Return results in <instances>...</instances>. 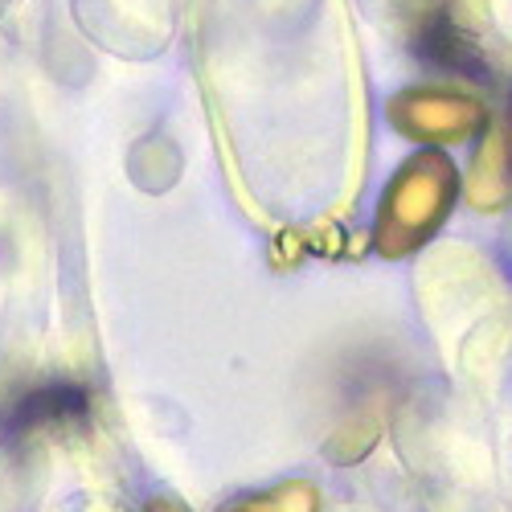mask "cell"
Segmentation results:
<instances>
[{"mask_svg":"<svg viewBox=\"0 0 512 512\" xmlns=\"http://www.w3.org/2000/svg\"><path fill=\"white\" fill-rule=\"evenodd\" d=\"M230 512H320V492L308 480H291V484H279L271 492L238 500Z\"/></svg>","mask_w":512,"mask_h":512,"instance_id":"6","label":"cell"},{"mask_svg":"<svg viewBox=\"0 0 512 512\" xmlns=\"http://www.w3.org/2000/svg\"><path fill=\"white\" fill-rule=\"evenodd\" d=\"M472 193H476L480 205H504L512 197V123H504L500 132H492V140L484 144Z\"/></svg>","mask_w":512,"mask_h":512,"instance_id":"4","label":"cell"},{"mask_svg":"<svg viewBox=\"0 0 512 512\" xmlns=\"http://www.w3.org/2000/svg\"><path fill=\"white\" fill-rule=\"evenodd\" d=\"M152 512H185L181 504H168V500H160V504H152Z\"/></svg>","mask_w":512,"mask_h":512,"instance_id":"7","label":"cell"},{"mask_svg":"<svg viewBox=\"0 0 512 512\" xmlns=\"http://www.w3.org/2000/svg\"><path fill=\"white\" fill-rule=\"evenodd\" d=\"M418 50L431 66H443V70H459V74H484L480 66V54L467 46L459 37V29L439 13L422 25V37H418Z\"/></svg>","mask_w":512,"mask_h":512,"instance_id":"5","label":"cell"},{"mask_svg":"<svg viewBox=\"0 0 512 512\" xmlns=\"http://www.w3.org/2000/svg\"><path fill=\"white\" fill-rule=\"evenodd\" d=\"M455 189V164L443 152H418L406 160L377 205V250L386 259H406L418 250L451 213Z\"/></svg>","mask_w":512,"mask_h":512,"instance_id":"1","label":"cell"},{"mask_svg":"<svg viewBox=\"0 0 512 512\" xmlns=\"http://www.w3.org/2000/svg\"><path fill=\"white\" fill-rule=\"evenodd\" d=\"M82 418H87V394L78 386H41L9 402V410L0 414V426H5V435L25 439L37 431H58V426Z\"/></svg>","mask_w":512,"mask_h":512,"instance_id":"3","label":"cell"},{"mask_svg":"<svg viewBox=\"0 0 512 512\" xmlns=\"http://www.w3.org/2000/svg\"><path fill=\"white\" fill-rule=\"evenodd\" d=\"M394 123L406 136L418 140H467L484 123V107L467 95H447V91H406L390 107Z\"/></svg>","mask_w":512,"mask_h":512,"instance_id":"2","label":"cell"}]
</instances>
